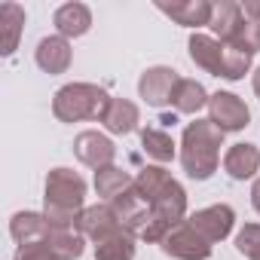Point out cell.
<instances>
[{
  "instance_id": "obj_1",
  "label": "cell",
  "mask_w": 260,
  "mask_h": 260,
  "mask_svg": "<svg viewBox=\"0 0 260 260\" xmlns=\"http://www.w3.org/2000/svg\"><path fill=\"white\" fill-rule=\"evenodd\" d=\"M135 187L150 199L153 205V217H150V226L144 230V242H162L175 226L184 223V214H187V193L184 187L159 166H147L138 172L135 178Z\"/></svg>"
},
{
  "instance_id": "obj_2",
  "label": "cell",
  "mask_w": 260,
  "mask_h": 260,
  "mask_svg": "<svg viewBox=\"0 0 260 260\" xmlns=\"http://www.w3.org/2000/svg\"><path fill=\"white\" fill-rule=\"evenodd\" d=\"M83 202H86V181L71 172V169H52L46 178V190H43V214L49 220L52 230H74L77 217L83 214Z\"/></svg>"
},
{
  "instance_id": "obj_3",
  "label": "cell",
  "mask_w": 260,
  "mask_h": 260,
  "mask_svg": "<svg viewBox=\"0 0 260 260\" xmlns=\"http://www.w3.org/2000/svg\"><path fill=\"white\" fill-rule=\"evenodd\" d=\"M223 147V132L211 119L187 122L184 138H181V166L193 181H208L217 172Z\"/></svg>"
},
{
  "instance_id": "obj_4",
  "label": "cell",
  "mask_w": 260,
  "mask_h": 260,
  "mask_svg": "<svg viewBox=\"0 0 260 260\" xmlns=\"http://www.w3.org/2000/svg\"><path fill=\"white\" fill-rule=\"evenodd\" d=\"M190 58L214 74V77H223V80H242L251 68V52L233 46V43H220L217 37H208V34H193L190 37Z\"/></svg>"
},
{
  "instance_id": "obj_5",
  "label": "cell",
  "mask_w": 260,
  "mask_h": 260,
  "mask_svg": "<svg viewBox=\"0 0 260 260\" xmlns=\"http://www.w3.org/2000/svg\"><path fill=\"white\" fill-rule=\"evenodd\" d=\"M110 104V95L101 86L92 83H68L52 98V113L61 122H80V119H101Z\"/></svg>"
},
{
  "instance_id": "obj_6",
  "label": "cell",
  "mask_w": 260,
  "mask_h": 260,
  "mask_svg": "<svg viewBox=\"0 0 260 260\" xmlns=\"http://www.w3.org/2000/svg\"><path fill=\"white\" fill-rule=\"evenodd\" d=\"M110 208H113V214H116V220L132 233V236H144V230L150 226V217H153V205H150V199L132 184L125 193H119L113 202H110Z\"/></svg>"
},
{
  "instance_id": "obj_7",
  "label": "cell",
  "mask_w": 260,
  "mask_h": 260,
  "mask_svg": "<svg viewBox=\"0 0 260 260\" xmlns=\"http://www.w3.org/2000/svg\"><path fill=\"white\" fill-rule=\"evenodd\" d=\"M208 119L220 128V132H242L251 119V110L245 107V101L233 92H214L208 98Z\"/></svg>"
},
{
  "instance_id": "obj_8",
  "label": "cell",
  "mask_w": 260,
  "mask_h": 260,
  "mask_svg": "<svg viewBox=\"0 0 260 260\" xmlns=\"http://www.w3.org/2000/svg\"><path fill=\"white\" fill-rule=\"evenodd\" d=\"M159 245H162V251L169 257H178V260H208L211 257V245L190 226V220L175 226Z\"/></svg>"
},
{
  "instance_id": "obj_9",
  "label": "cell",
  "mask_w": 260,
  "mask_h": 260,
  "mask_svg": "<svg viewBox=\"0 0 260 260\" xmlns=\"http://www.w3.org/2000/svg\"><path fill=\"white\" fill-rule=\"evenodd\" d=\"M187 220H190V226H193L208 245H214V242H223V239L233 233L236 211H233L230 205H208V208L190 214Z\"/></svg>"
},
{
  "instance_id": "obj_10",
  "label": "cell",
  "mask_w": 260,
  "mask_h": 260,
  "mask_svg": "<svg viewBox=\"0 0 260 260\" xmlns=\"http://www.w3.org/2000/svg\"><path fill=\"white\" fill-rule=\"evenodd\" d=\"M178 83H181L178 71L159 64V68H150V71L141 74L138 92H141V98H144L150 107H166V104H172V95H175V86H178Z\"/></svg>"
},
{
  "instance_id": "obj_11",
  "label": "cell",
  "mask_w": 260,
  "mask_h": 260,
  "mask_svg": "<svg viewBox=\"0 0 260 260\" xmlns=\"http://www.w3.org/2000/svg\"><path fill=\"white\" fill-rule=\"evenodd\" d=\"M74 153H77V159L83 162V166H89V169H107V166H113V156H116V147H113V141L107 138V135H101V132H80L77 138H74Z\"/></svg>"
},
{
  "instance_id": "obj_12",
  "label": "cell",
  "mask_w": 260,
  "mask_h": 260,
  "mask_svg": "<svg viewBox=\"0 0 260 260\" xmlns=\"http://www.w3.org/2000/svg\"><path fill=\"white\" fill-rule=\"evenodd\" d=\"M119 230H125V226L116 220V214H113L110 205H89L77 217V233H83L92 242H101V239H107V236H113Z\"/></svg>"
},
{
  "instance_id": "obj_13",
  "label": "cell",
  "mask_w": 260,
  "mask_h": 260,
  "mask_svg": "<svg viewBox=\"0 0 260 260\" xmlns=\"http://www.w3.org/2000/svg\"><path fill=\"white\" fill-rule=\"evenodd\" d=\"M34 58H37V68H40V71H46V74L55 77V74H64V71L71 68L74 52H71V43H68L64 37H43V40L37 43Z\"/></svg>"
},
{
  "instance_id": "obj_14",
  "label": "cell",
  "mask_w": 260,
  "mask_h": 260,
  "mask_svg": "<svg viewBox=\"0 0 260 260\" xmlns=\"http://www.w3.org/2000/svg\"><path fill=\"white\" fill-rule=\"evenodd\" d=\"M156 7L159 13H166L184 28L211 25V13H214V4H208V0H181V4H156Z\"/></svg>"
},
{
  "instance_id": "obj_15",
  "label": "cell",
  "mask_w": 260,
  "mask_h": 260,
  "mask_svg": "<svg viewBox=\"0 0 260 260\" xmlns=\"http://www.w3.org/2000/svg\"><path fill=\"white\" fill-rule=\"evenodd\" d=\"M101 122H104L107 132H113V135H128V132H135V128H138L141 113H138V107L128 98H110Z\"/></svg>"
},
{
  "instance_id": "obj_16",
  "label": "cell",
  "mask_w": 260,
  "mask_h": 260,
  "mask_svg": "<svg viewBox=\"0 0 260 260\" xmlns=\"http://www.w3.org/2000/svg\"><path fill=\"white\" fill-rule=\"evenodd\" d=\"M245 22V10L242 4H233V0H220V4H214V13H211V31L217 34L220 43H233L239 28Z\"/></svg>"
},
{
  "instance_id": "obj_17",
  "label": "cell",
  "mask_w": 260,
  "mask_h": 260,
  "mask_svg": "<svg viewBox=\"0 0 260 260\" xmlns=\"http://www.w3.org/2000/svg\"><path fill=\"white\" fill-rule=\"evenodd\" d=\"M52 22H55L58 37H64V40L68 37H83L92 28V13H89L86 4H64V7L55 10Z\"/></svg>"
},
{
  "instance_id": "obj_18",
  "label": "cell",
  "mask_w": 260,
  "mask_h": 260,
  "mask_svg": "<svg viewBox=\"0 0 260 260\" xmlns=\"http://www.w3.org/2000/svg\"><path fill=\"white\" fill-rule=\"evenodd\" d=\"M223 169L233 181H248L260 169V150L254 144H233L223 156Z\"/></svg>"
},
{
  "instance_id": "obj_19",
  "label": "cell",
  "mask_w": 260,
  "mask_h": 260,
  "mask_svg": "<svg viewBox=\"0 0 260 260\" xmlns=\"http://www.w3.org/2000/svg\"><path fill=\"white\" fill-rule=\"evenodd\" d=\"M49 220H46V214H37V211H19V214H13V220H10V233H13V239L19 242V245H28V242H43L46 236H49Z\"/></svg>"
},
{
  "instance_id": "obj_20",
  "label": "cell",
  "mask_w": 260,
  "mask_h": 260,
  "mask_svg": "<svg viewBox=\"0 0 260 260\" xmlns=\"http://www.w3.org/2000/svg\"><path fill=\"white\" fill-rule=\"evenodd\" d=\"M95 260H135V236L128 230H119L95 242Z\"/></svg>"
},
{
  "instance_id": "obj_21",
  "label": "cell",
  "mask_w": 260,
  "mask_h": 260,
  "mask_svg": "<svg viewBox=\"0 0 260 260\" xmlns=\"http://www.w3.org/2000/svg\"><path fill=\"white\" fill-rule=\"evenodd\" d=\"M208 92H205V86L202 83H196V80H181L178 86H175V95H172V107L178 110V113H196V110H202L205 104H208Z\"/></svg>"
},
{
  "instance_id": "obj_22",
  "label": "cell",
  "mask_w": 260,
  "mask_h": 260,
  "mask_svg": "<svg viewBox=\"0 0 260 260\" xmlns=\"http://www.w3.org/2000/svg\"><path fill=\"white\" fill-rule=\"evenodd\" d=\"M46 242H49L55 260H80L83 248H86L83 233H74V230H49Z\"/></svg>"
},
{
  "instance_id": "obj_23",
  "label": "cell",
  "mask_w": 260,
  "mask_h": 260,
  "mask_svg": "<svg viewBox=\"0 0 260 260\" xmlns=\"http://www.w3.org/2000/svg\"><path fill=\"white\" fill-rule=\"evenodd\" d=\"M135 181L128 178V172H122V169H116V166H107V169H98L95 172V190H98V196H104V199H116L119 193H125L128 187H132Z\"/></svg>"
},
{
  "instance_id": "obj_24",
  "label": "cell",
  "mask_w": 260,
  "mask_h": 260,
  "mask_svg": "<svg viewBox=\"0 0 260 260\" xmlns=\"http://www.w3.org/2000/svg\"><path fill=\"white\" fill-rule=\"evenodd\" d=\"M0 25H4V55H13L19 46L22 25H25V10L16 4H4L0 7Z\"/></svg>"
},
{
  "instance_id": "obj_25",
  "label": "cell",
  "mask_w": 260,
  "mask_h": 260,
  "mask_svg": "<svg viewBox=\"0 0 260 260\" xmlns=\"http://www.w3.org/2000/svg\"><path fill=\"white\" fill-rule=\"evenodd\" d=\"M141 147L156 162H172L175 159V141H172V135L162 132V128H144L141 132Z\"/></svg>"
},
{
  "instance_id": "obj_26",
  "label": "cell",
  "mask_w": 260,
  "mask_h": 260,
  "mask_svg": "<svg viewBox=\"0 0 260 260\" xmlns=\"http://www.w3.org/2000/svg\"><path fill=\"white\" fill-rule=\"evenodd\" d=\"M233 46H239V49H245V52H251V55L260 52V19H248V16H245L239 34H236V40H233Z\"/></svg>"
},
{
  "instance_id": "obj_27",
  "label": "cell",
  "mask_w": 260,
  "mask_h": 260,
  "mask_svg": "<svg viewBox=\"0 0 260 260\" xmlns=\"http://www.w3.org/2000/svg\"><path fill=\"white\" fill-rule=\"evenodd\" d=\"M236 251L245 254L248 260H254L260 254V223H245L236 236Z\"/></svg>"
},
{
  "instance_id": "obj_28",
  "label": "cell",
  "mask_w": 260,
  "mask_h": 260,
  "mask_svg": "<svg viewBox=\"0 0 260 260\" xmlns=\"http://www.w3.org/2000/svg\"><path fill=\"white\" fill-rule=\"evenodd\" d=\"M16 260H55V254H52L49 242L43 239V242H28V245H19Z\"/></svg>"
},
{
  "instance_id": "obj_29",
  "label": "cell",
  "mask_w": 260,
  "mask_h": 260,
  "mask_svg": "<svg viewBox=\"0 0 260 260\" xmlns=\"http://www.w3.org/2000/svg\"><path fill=\"white\" fill-rule=\"evenodd\" d=\"M242 10H245L248 19H260V0H245Z\"/></svg>"
},
{
  "instance_id": "obj_30",
  "label": "cell",
  "mask_w": 260,
  "mask_h": 260,
  "mask_svg": "<svg viewBox=\"0 0 260 260\" xmlns=\"http://www.w3.org/2000/svg\"><path fill=\"white\" fill-rule=\"evenodd\" d=\"M251 205H254V211L260 214V178H257L254 187H251Z\"/></svg>"
},
{
  "instance_id": "obj_31",
  "label": "cell",
  "mask_w": 260,
  "mask_h": 260,
  "mask_svg": "<svg viewBox=\"0 0 260 260\" xmlns=\"http://www.w3.org/2000/svg\"><path fill=\"white\" fill-rule=\"evenodd\" d=\"M254 92H257V98H260V68H257V74H254Z\"/></svg>"
},
{
  "instance_id": "obj_32",
  "label": "cell",
  "mask_w": 260,
  "mask_h": 260,
  "mask_svg": "<svg viewBox=\"0 0 260 260\" xmlns=\"http://www.w3.org/2000/svg\"><path fill=\"white\" fill-rule=\"evenodd\" d=\"M254 260H260V254H257V257H254Z\"/></svg>"
}]
</instances>
